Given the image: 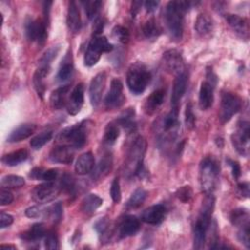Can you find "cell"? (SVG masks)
I'll use <instances>...</instances> for the list:
<instances>
[{
  "instance_id": "obj_1",
  "label": "cell",
  "mask_w": 250,
  "mask_h": 250,
  "mask_svg": "<svg viewBox=\"0 0 250 250\" xmlns=\"http://www.w3.org/2000/svg\"><path fill=\"white\" fill-rule=\"evenodd\" d=\"M189 1H170L165 9V22L170 36L174 40H181L184 31V16L190 8Z\"/></svg>"
},
{
  "instance_id": "obj_2",
  "label": "cell",
  "mask_w": 250,
  "mask_h": 250,
  "mask_svg": "<svg viewBox=\"0 0 250 250\" xmlns=\"http://www.w3.org/2000/svg\"><path fill=\"white\" fill-rule=\"evenodd\" d=\"M215 198L212 193L206 194L202 206L193 228V247L201 249L204 247L207 238V232L211 225L212 213L214 210Z\"/></svg>"
},
{
  "instance_id": "obj_3",
  "label": "cell",
  "mask_w": 250,
  "mask_h": 250,
  "mask_svg": "<svg viewBox=\"0 0 250 250\" xmlns=\"http://www.w3.org/2000/svg\"><path fill=\"white\" fill-rule=\"evenodd\" d=\"M146 148V142L142 137H137L127 154V160L125 163L126 170L130 176H139L143 177L146 173L144 167V157Z\"/></svg>"
},
{
  "instance_id": "obj_4",
  "label": "cell",
  "mask_w": 250,
  "mask_h": 250,
  "mask_svg": "<svg viewBox=\"0 0 250 250\" xmlns=\"http://www.w3.org/2000/svg\"><path fill=\"white\" fill-rule=\"evenodd\" d=\"M89 130V121H82L62 130L57 136V142L61 145L70 146L75 149L81 148L86 144Z\"/></svg>"
},
{
  "instance_id": "obj_5",
  "label": "cell",
  "mask_w": 250,
  "mask_h": 250,
  "mask_svg": "<svg viewBox=\"0 0 250 250\" xmlns=\"http://www.w3.org/2000/svg\"><path fill=\"white\" fill-rule=\"evenodd\" d=\"M219 176V166L212 156H206L199 165V184L205 194L212 193L216 188Z\"/></svg>"
},
{
  "instance_id": "obj_6",
  "label": "cell",
  "mask_w": 250,
  "mask_h": 250,
  "mask_svg": "<svg viewBox=\"0 0 250 250\" xmlns=\"http://www.w3.org/2000/svg\"><path fill=\"white\" fill-rule=\"evenodd\" d=\"M151 79V74L142 62H135L130 65L127 71L126 82L129 90L135 94H142Z\"/></svg>"
},
{
  "instance_id": "obj_7",
  "label": "cell",
  "mask_w": 250,
  "mask_h": 250,
  "mask_svg": "<svg viewBox=\"0 0 250 250\" xmlns=\"http://www.w3.org/2000/svg\"><path fill=\"white\" fill-rule=\"evenodd\" d=\"M113 50V45L108 42L105 36L94 35L90 40L84 55V64L86 66L95 65L103 53H109Z\"/></svg>"
},
{
  "instance_id": "obj_8",
  "label": "cell",
  "mask_w": 250,
  "mask_h": 250,
  "mask_svg": "<svg viewBox=\"0 0 250 250\" xmlns=\"http://www.w3.org/2000/svg\"><path fill=\"white\" fill-rule=\"evenodd\" d=\"M241 107V100L240 98L230 92L224 93L222 95L221 100V107H220V120L222 123L229 122L234 114H236Z\"/></svg>"
},
{
  "instance_id": "obj_9",
  "label": "cell",
  "mask_w": 250,
  "mask_h": 250,
  "mask_svg": "<svg viewBox=\"0 0 250 250\" xmlns=\"http://www.w3.org/2000/svg\"><path fill=\"white\" fill-rule=\"evenodd\" d=\"M25 35L29 41H37L43 45L47 38V22L44 20H34L27 18L24 21Z\"/></svg>"
},
{
  "instance_id": "obj_10",
  "label": "cell",
  "mask_w": 250,
  "mask_h": 250,
  "mask_svg": "<svg viewBox=\"0 0 250 250\" xmlns=\"http://www.w3.org/2000/svg\"><path fill=\"white\" fill-rule=\"evenodd\" d=\"M249 122L241 120L237 123L236 132L231 136V142L236 151L242 155L248 153V143H249Z\"/></svg>"
},
{
  "instance_id": "obj_11",
  "label": "cell",
  "mask_w": 250,
  "mask_h": 250,
  "mask_svg": "<svg viewBox=\"0 0 250 250\" xmlns=\"http://www.w3.org/2000/svg\"><path fill=\"white\" fill-rule=\"evenodd\" d=\"M60 191V188L54 182H45L34 188L32 199L37 203H46L53 200Z\"/></svg>"
},
{
  "instance_id": "obj_12",
  "label": "cell",
  "mask_w": 250,
  "mask_h": 250,
  "mask_svg": "<svg viewBox=\"0 0 250 250\" xmlns=\"http://www.w3.org/2000/svg\"><path fill=\"white\" fill-rule=\"evenodd\" d=\"M124 101L123 84L119 79L113 78L110 82V89L104 99V104L108 109H111L122 105Z\"/></svg>"
},
{
  "instance_id": "obj_13",
  "label": "cell",
  "mask_w": 250,
  "mask_h": 250,
  "mask_svg": "<svg viewBox=\"0 0 250 250\" xmlns=\"http://www.w3.org/2000/svg\"><path fill=\"white\" fill-rule=\"evenodd\" d=\"M165 69L173 74H179L184 71V59L180 51L176 49L167 50L162 57Z\"/></svg>"
},
{
  "instance_id": "obj_14",
  "label": "cell",
  "mask_w": 250,
  "mask_h": 250,
  "mask_svg": "<svg viewBox=\"0 0 250 250\" xmlns=\"http://www.w3.org/2000/svg\"><path fill=\"white\" fill-rule=\"evenodd\" d=\"M106 75L104 71L97 73L91 80L89 86V97L93 106H98L103 96V92L105 86Z\"/></svg>"
},
{
  "instance_id": "obj_15",
  "label": "cell",
  "mask_w": 250,
  "mask_h": 250,
  "mask_svg": "<svg viewBox=\"0 0 250 250\" xmlns=\"http://www.w3.org/2000/svg\"><path fill=\"white\" fill-rule=\"evenodd\" d=\"M188 75L184 70L177 74L174 84H173V90L171 95V105L172 107H179V104L183 96L185 95L188 87Z\"/></svg>"
},
{
  "instance_id": "obj_16",
  "label": "cell",
  "mask_w": 250,
  "mask_h": 250,
  "mask_svg": "<svg viewBox=\"0 0 250 250\" xmlns=\"http://www.w3.org/2000/svg\"><path fill=\"white\" fill-rule=\"evenodd\" d=\"M84 104V84H77L68 97L66 109L70 115H76Z\"/></svg>"
},
{
  "instance_id": "obj_17",
  "label": "cell",
  "mask_w": 250,
  "mask_h": 250,
  "mask_svg": "<svg viewBox=\"0 0 250 250\" xmlns=\"http://www.w3.org/2000/svg\"><path fill=\"white\" fill-rule=\"evenodd\" d=\"M167 214V209L163 204H155L146 208L142 213V221L149 225L161 224Z\"/></svg>"
},
{
  "instance_id": "obj_18",
  "label": "cell",
  "mask_w": 250,
  "mask_h": 250,
  "mask_svg": "<svg viewBox=\"0 0 250 250\" xmlns=\"http://www.w3.org/2000/svg\"><path fill=\"white\" fill-rule=\"evenodd\" d=\"M74 150L75 148L67 146V145H61L54 146L49 154V158L53 162L62 163V164H70L74 158Z\"/></svg>"
},
{
  "instance_id": "obj_19",
  "label": "cell",
  "mask_w": 250,
  "mask_h": 250,
  "mask_svg": "<svg viewBox=\"0 0 250 250\" xmlns=\"http://www.w3.org/2000/svg\"><path fill=\"white\" fill-rule=\"evenodd\" d=\"M216 83L206 79L203 81L200 85L199 89V97H198V102H199V106L201 109L206 110L209 107L212 106L213 101H214V88H215Z\"/></svg>"
},
{
  "instance_id": "obj_20",
  "label": "cell",
  "mask_w": 250,
  "mask_h": 250,
  "mask_svg": "<svg viewBox=\"0 0 250 250\" xmlns=\"http://www.w3.org/2000/svg\"><path fill=\"white\" fill-rule=\"evenodd\" d=\"M141 228L140 220L133 215H128L123 218L119 225V236L121 238L123 237H129L132 235H135Z\"/></svg>"
},
{
  "instance_id": "obj_21",
  "label": "cell",
  "mask_w": 250,
  "mask_h": 250,
  "mask_svg": "<svg viewBox=\"0 0 250 250\" xmlns=\"http://www.w3.org/2000/svg\"><path fill=\"white\" fill-rule=\"evenodd\" d=\"M226 20L232 30L242 38H248L249 35V24L245 18L238 15L228 14L226 15Z\"/></svg>"
},
{
  "instance_id": "obj_22",
  "label": "cell",
  "mask_w": 250,
  "mask_h": 250,
  "mask_svg": "<svg viewBox=\"0 0 250 250\" xmlns=\"http://www.w3.org/2000/svg\"><path fill=\"white\" fill-rule=\"evenodd\" d=\"M66 23H67L69 30L73 33H78L82 27L80 11H79V8L75 1H70L68 3Z\"/></svg>"
},
{
  "instance_id": "obj_23",
  "label": "cell",
  "mask_w": 250,
  "mask_h": 250,
  "mask_svg": "<svg viewBox=\"0 0 250 250\" xmlns=\"http://www.w3.org/2000/svg\"><path fill=\"white\" fill-rule=\"evenodd\" d=\"M69 91L68 85H63L54 90L50 96V105L55 110H60L67 104V94Z\"/></svg>"
},
{
  "instance_id": "obj_24",
  "label": "cell",
  "mask_w": 250,
  "mask_h": 250,
  "mask_svg": "<svg viewBox=\"0 0 250 250\" xmlns=\"http://www.w3.org/2000/svg\"><path fill=\"white\" fill-rule=\"evenodd\" d=\"M36 126L31 123H24L14 129L7 138L9 143H18L29 138L35 131Z\"/></svg>"
},
{
  "instance_id": "obj_25",
  "label": "cell",
  "mask_w": 250,
  "mask_h": 250,
  "mask_svg": "<svg viewBox=\"0 0 250 250\" xmlns=\"http://www.w3.org/2000/svg\"><path fill=\"white\" fill-rule=\"evenodd\" d=\"M95 167V158L91 151L81 154L76 160L74 169L78 175H86L92 172Z\"/></svg>"
},
{
  "instance_id": "obj_26",
  "label": "cell",
  "mask_w": 250,
  "mask_h": 250,
  "mask_svg": "<svg viewBox=\"0 0 250 250\" xmlns=\"http://www.w3.org/2000/svg\"><path fill=\"white\" fill-rule=\"evenodd\" d=\"M50 71V67L47 66H39L33 75V86L39 98L43 99L46 91L45 77L48 75Z\"/></svg>"
},
{
  "instance_id": "obj_27",
  "label": "cell",
  "mask_w": 250,
  "mask_h": 250,
  "mask_svg": "<svg viewBox=\"0 0 250 250\" xmlns=\"http://www.w3.org/2000/svg\"><path fill=\"white\" fill-rule=\"evenodd\" d=\"M112 167V157L110 154L104 155L92 170V179L95 181L103 179L108 174Z\"/></svg>"
},
{
  "instance_id": "obj_28",
  "label": "cell",
  "mask_w": 250,
  "mask_h": 250,
  "mask_svg": "<svg viewBox=\"0 0 250 250\" xmlns=\"http://www.w3.org/2000/svg\"><path fill=\"white\" fill-rule=\"evenodd\" d=\"M194 29L200 36H206L213 30V21L209 15L201 13L194 21Z\"/></svg>"
},
{
  "instance_id": "obj_29",
  "label": "cell",
  "mask_w": 250,
  "mask_h": 250,
  "mask_svg": "<svg viewBox=\"0 0 250 250\" xmlns=\"http://www.w3.org/2000/svg\"><path fill=\"white\" fill-rule=\"evenodd\" d=\"M165 91L163 89H157L153 91L146 99L145 104V109L147 113L154 112L164 102Z\"/></svg>"
},
{
  "instance_id": "obj_30",
  "label": "cell",
  "mask_w": 250,
  "mask_h": 250,
  "mask_svg": "<svg viewBox=\"0 0 250 250\" xmlns=\"http://www.w3.org/2000/svg\"><path fill=\"white\" fill-rule=\"evenodd\" d=\"M28 157V152L25 148H21L2 156L1 161L6 166H16L24 162Z\"/></svg>"
},
{
  "instance_id": "obj_31",
  "label": "cell",
  "mask_w": 250,
  "mask_h": 250,
  "mask_svg": "<svg viewBox=\"0 0 250 250\" xmlns=\"http://www.w3.org/2000/svg\"><path fill=\"white\" fill-rule=\"evenodd\" d=\"M116 124L118 126L123 127L126 131L131 132L136 129L135 122V110L132 107L127 108L125 111L121 113V115L116 120Z\"/></svg>"
},
{
  "instance_id": "obj_32",
  "label": "cell",
  "mask_w": 250,
  "mask_h": 250,
  "mask_svg": "<svg viewBox=\"0 0 250 250\" xmlns=\"http://www.w3.org/2000/svg\"><path fill=\"white\" fill-rule=\"evenodd\" d=\"M45 235V227L42 223L33 224L26 231L21 234V238L28 242L40 240Z\"/></svg>"
},
{
  "instance_id": "obj_33",
  "label": "cell",
  "mask_w": 250,
  "mask_h": 250,
  "mask_svg": "<svg viewBox=\"0 0 250 250\" xmlns=\"http://www.w3.org/2000/svg\"><path fill=\"white\" fill-rule=\"evenodd\" d=\"M103 204V199L97 194L90 193L81 202V210L86 214L94 213Z\"/></svg>"
},
{
  "instance_id": "obj_34",
  "label": "cell",
  "mask_w": 250,
  "mask_h": 250,
  "mask_svg": "<svg viewBox=\"0 0 250 250\" xmlns=\"http://www.w3.org/2000/svg\"><path fill=\"white\" fill-rule=\"evenodd\" d=\"M229 220L234 227L242 228L249 225V213L244 208H236L231 211Z\"/></svg>"
},
{
  "instance_id": "obj_35",
  "label": "cell",
  "mask_w": 250,
  "mask_h": 250,
  "mask_svg": "<svg viewBox=\"0 0 250 250\" xmlns=\"http://www.w3.org/2000/svg\"><path fill=\"white\" fill-rule=\"evenodd\" d=\"M70 55L67 54L65 56V58L62 61V63L60 65V68H59V71H58V74H57V78H58L59 81H65L72 74L73 63H72V60H71Z\"/></svg>"
},
{
  "instance_id": "obj_36",
  "label": "cell",
  "mask_w": 250,
  "mask_h": 250,
  "mask_svg": "<svg viewBox=\"0 0 250 250\" xmlns=\"http://www.w3.org/2000/svg\"><path fill=\"white\" fill-rule=\"evenodd\" d=\"M146 196H147V192L144 188H138L137 189L134 190V192L129 197L126 203V207L130 209H135L140 207L145 202Z\"/></svg>"
},
{
  "instance_id": "obj_37",
  "label": "cell",
  "mask_w": 250,
  "mask_h": 250,
  "mask_svg": "<svg viewBox=\"0 0 250 250\" xmlns=\"http://www.w3.org/2000/svg\"><path fill=\"white\" fill-rule=\"evenodd\" d=\"M162 30L154 19H149L143 25V33L148 39H155L161 34Z\"/></svg>"
},
{
  "instance_id": "obj_38",
  "label": "cell",
  "mask_w": 250,
  "mask_h": 250,
  "mask_svg": "<svg viewBox=\"0 0 250 250\" xmlns=\"http://www.w3.org/2000/svg\"><path fill=\"white\" fill-rule=\"evenodd\" d=\"M25 181L22 177L18 175H6L1 179V188H17L24 185Z\"/></svg>"
},
{
  "instance_id": "obj_39",
  "label": "cell",
  "mask_w": 250,
  "mask_h": 250,
  "mask_svg": "<svg viewBox=\"0 0 250 250\" xmlns=\"http://www.w3.org/2000/svg\"><path fill=\"white\" fill-rule=\"evenodd\" d=\"M119 127L117 124L114 123H108L104 129V143L111 146L113 145L116 140L119 137Z\"/></svg>"
},
{
  "instance_id": "obj_40",
  "label": "cell",
  "mask_w": 250,
  "mask_h": 250,
  "mask_svg": "<svg viewBox=\"0 0 250 250\" xmlns=\"http://www.w3.org/2000/svg\"><path fill=\"white\" fill-rule=\"evenodd\" d=\"M53 137L52 131H44L34 136L30 141V146L33 149H40L43 146H45Z\"/></svg>"
},
{
  "instance_id": "obj_41",
  "label": "cell",
  "mask_w": 250,
  "mask_h": 250,
  "mask_svg": "<svg viewBox=\"0 0 250 250\" xmlns=\"http://www.w3.org/2000/svg\"><path fill=\"white\" fill-rule=\"evenodd\" d=\"M178 116H179V107H171L170 112L164 118L163 129L165 131H170L175 129L179 124Z\"/></svg>"
},
{
  "instance_id": "obj_42",
  "label": "cell",
  "mask_w": 250,
  "mask_h": 250,
  "mask_svg": "<svg viewBox=\"0 0 250 250\" xmlns=\"http://www.w3.org/2000/svg\"><path fill=\"white\" fill-rule=\"evenodd\" d=\"M59 50H60L59 45L53 46V47L49 48V49L43 54V56L41 57V59L39 60L40 66H47V67H50V64H51L52 61L57 57V55H58V53H59Z\"/></svg>"
},
{
  "instance_id": "obj_43",
  "label": "cell",
  "mask_w": 250,
  "mask_h": 250,
  "mask_svg": "<svg viewBox=\"0 0 250 250\" xmlns=\"http://www.w3.org/2000/svg\"><path fill=\"white\" fill-rule=\"evenodd\" d=\"M62 215V207L61 202H56L50 206H47L46 219H50L53 222H59Z\"/></svg>"
},
{
  "instance_id": "obj_44",
  "label": "cell",
  "mask_w": 250,
  "mask_h": 250,
  "mask_svg": "<svg viewBox=\"0 0 250 250\" xmlns=\"http://www.w3.org/2000/svg\"><path fill=\"white\" fill-rule=\"evenodd\" d=\"M82 4L84 5L85 13L89 19H94L103 5L101 1H83Z\"/></svg>"
},
{
  "instance_id": "obj_45",
  "label": "cell",
  "mask_w": 250,
  "mask_h": 250,
  "mask_svg": "<svg viewBox=\"0 0 250 250\" xmlns=\"http://www.w3.org/2000/svg\"><path fill=\"white\" fill-rule=\"evenodd\" d=\"M112 35L117 41H119L120 43H123V44L128 43V41L130 39V32H129L128 28H126L125 26H122V25H115L112 29Z\"/></svg>"
},
{
  "instance_id": "obj_46",
  "label": "cell",
  "mask_w": 250,
  "mask_h": 250,
  "mask_svg": "<svg viewBox=\"0 0 250 250\" xmlns=\"http://www.w3.org/2000/svg\"><path fill=\"white\" fill-rule=\"evenodd\" d=\"M195 114L193 112V106L191 103H188L186 105V110H185V123L188 129L192 130L195 127Z\"/></svg>"
},
{
  "instance_id": "obj_47",
  "label": "cell",
  "mask_w": 250,
  "mask_h": 250,
  "mask_svg": "<svg viewBox=\"0 0 250 250\" xmlns=\"http://www.w3.org/2000/svg\"><path fill=\"white\" fill-rule=\"evenodd\" d=\"M25 215L28 218H46L47 207L43 205H35L25 210Z\"/></svg>"
},
{
  "instance_id": "obj_48",
  "label": "cell",
  "mask_w": 250,
  "mask_h": 250,
  "mask_svg": "<svg viewBox=\"0 0 250 250\" xmlns=\"http://www.w3.org/2000/svg\"><path fill=\"white\" fill-rule=\"evenodd\" d=\"M60 188L71 193L74 190V179L71 175L65 173L62 179H61V183H60Z\"/></svg>"
},
{
  "instance_id": "obj_49",
  "label": "cell",
  "mask_w": 250,
  "mask_h": 250,
  "mask_svg": "<svg viewBox=\"0 0 250 250\" xmlns=\"http://www.w3.org/2000/svg\"><path fill=\"white\" fill-rule=\"evenodd\" d=\"M110 196L113 202L118 203L121 200V188L118 178H114L110 186Z\"/></svg>"
},
{
  "instance_id": "obj_50",
  "label": "cell",
  "mask_w": 250,
  "mask_h": 250,
  "mask_svg": "<svg viewBox=\"0 0 250 250\" xmlns=\"http://www.w3.org/2000/svg\"><path fill=\"white\" fill-rule=\"evenodd\" d=\"M250 231H249V225L239 228V230L237 232V238L238 240L246 247L249 248L250 247V237H249Z\"/></svg>"
},
{
  "instance_id": "obj_51",
  "label": "cell",
  "mask_w": 250,
  "mask_h": 250,
  "mask_svg": "<svg viewBox=\"0 0 250 250\" xmlns=\"http://www.w3.org/2000/svg\"><path fill=\"white\" fill-rule=\"evenodd\" d=\"M177 197L183 202H188L192 197V189L188 186H185L180 188L176 192Z\"/></svg>"
},
{
  "instance_id": "obj_52",
  "label": "cell",
  "mask_w": 250,
  "mask_h": 250,
  "mask_svg": "<svg viewBox=\"0 0 250 250\" xmlns=\"http://www.w3.org/2000/svg\"><path fill=\"white\" fill-rule=\"evenodd\" d=\"M45 247L47 249L53 250L59 248V240L54 232H48L45 237Z\"/></svg>"
},
{
  "instance_id": "obj_53",
  "label": "cell",
  "mask_w": 250,
  "mask_h": 250,
  "mask_svg": "<svg viewBox=\"0 0 250 250\" xmlns=\"http://www.w3.org/2000/svg\"><path fill=\"white\" fill-rule=\"evenodd\" d=\"M108 228L109 222L105 218H101L94 225V229L100 235H104V233L108 230Z\"/></svg>"
},
{
  "instance_id": "obj_54",
  "label": "cell",
  "mask_w": 250,
  "mask_h": 250,
  "mask_svg": "<svg viewBox=\"0 0 250 250\" xmlns=\"http://www.w3.org/2000/svg\"><path fill=\"white\" fill-rule=\"evenodd\" d=\"M13 200H14L13 194L9 190L2 188L0 190V204L2 206L9 205L13 202Z\"/></svg>"
},
{
  "instance_id": "obj_55",
  "label": "cell",
  "mask_w": 250,
  "mask_h": 250,
  "mask_svg": "<svg viewBox=\"0 0 250 250\" xmlns=\"http://www.w3.org/2000/svg\"><path fill=\"white\" fill-rule=\"evenodd\" d=\"M229 165L231 167V173H232V177L235 179V180H238V178L240 177L241 175V169H240V165L238 164V162L234 161V160H231L229 158L227 159Z\"/></svg>"
},
{
  "instance_id": "obj_56",
  "label": "cell",
  "mask_w": 250,
  "mask_h": 250,
  "mask_svg": "<svg viewBox=\"0 0 250 250\" xmlns=\"http://www.w3.org/2000/svg\"><path fill=\"white\" fill-rule=\"evenodd\" d=\"M13 222H14V218L12 215H10L8 213L1 212V214H0V228L1 229L11 226L13 224Z\"/></svg>"
},
{
  "instance_id": "obj_57",
  "label": "cell",
  "mask_w": 250,
  "mask_h": 250,
  "mask_svg": "<svg viewBox=\"0 0 250 250\" xmlns=\"http://www.w3.org/2000/svg\"><path fill=\"white\" fill-rule=\"evenodd\" d=\"M59 175V172L57 169H48L45 170L42 176V180L45 182H54Z\"/></svg>"
},
{
  "instance_id": "obj_58",
  "label": "cell",
  "mask_w": 250,
  "mask_h": 250,
  "mask_svg": "<svg viewBox=\"0 0 250 250\" xmlns=\"http://www.w3.org/2000/svg\"><path fill=\"white\" fill-rule=\"evenodd\" d=\"M237 194L241 198H247L249 196V185L248 183H239L237 185Z\"/></svg>"
},
{
  "instance_id": "obj_59",
  "label": "cell",
  "mask_w": 250,
  "mask_h": 250,
  "mask_svg": "<svg viewBox=\"0 0 250 250\" xmlns=\"http://www.w3.org/2000/svg\"><path fill=\"white\" fill-rule=\"evenodd\" d=\"M104 26V22L102 19H97L95 21L94 26H93V30H94V35H101V33L103 32Z\"/></svg>"
},
{
  "instance_id": "obj_60",
  "label": "cell",
  "mask_w": 250,
  "mask_h": 250,
  "mask_svg": "<svg viewBox=\"0 0 250 250\" xmlns=\"http://www.w3.org/2000/svg\"><path fill=\"white\" fill-rule=\"evenodd\" d=\"M44 169L41 167H35L30 171L29 176L34 180H42V176L44 173Z\"/></svg>"
},
{
  "instance_id": "obj_61",
  "label": "cell",
  "mask_w": 250,
  "mask_h": 250,
  "mask_svg": "<svg viewBox=\"0 0 250 250\" xmlns=\"http://www.w3.org/2000/svg\"><path fill=\"white\" fill-rule=\"evenodd\" d=\"M158 5H159V2L158 1H153V0H148V1H146L144 3V6H145L146 12H148V13L154 12L157 9Z\"/></svg>"
},
{
  "instance_id": "obj_62",
  "label": "cell",
  "mask_w": 250,
  "mask_h": 250,
  "mask_svg": "<svg viewBox=\"0 0 250 250\" xmlns=\"http://www.w3.org/2000/svg\"><path fill=\"white\" fill-rule=\"evenodd\" d=\"M142 1H133L132 6H131V17L135 18L136 15L139 13L140 8L142 6Z\"/></svg>"
},
{
  "instance_id": "obj_63",
  "label": "cell",
  "mask_w": 250,
  "mask_h": 250,
  "mask_svg": "<svg viewBox=\"0 0 250 250\" xmlns=\"http://www.w3.org/2000/svg\"><path fill=\"white\" fill-rule=\"evenodd\" d=\"M0 247L3 248V249H16V246H13V245H10V244H8V245L2 244Z\"/></svg>"
}]
</instances>
